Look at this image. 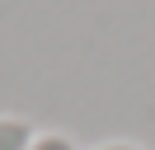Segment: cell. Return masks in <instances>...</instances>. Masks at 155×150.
<instances>
[{
    "mask_svg": "<svg viewBox=\"0 0 155 150\" xmlns=\"http://www.w3.org/2000/svg\"><path fill=\"white\" fill-rule=\"evenodd\" d=\"M33 122H24V117H0V150H28L33 145Z\"/></svg>",
    "mask_w": 155,
    "mask_h": 150,
    "instance_id": "1",
    "label": "cell"
},
{
    "mask_svg": "<svg viewBox=\"0 0 155 150\" xmlns=\"http://www.w3.org/2000/svg\"><path fill=\"white\" fill-rule=\"evenodd\" d=\"M28 150H75V141H71L66 131H38Z\"/></svg>",
    "mask_w": 155,
    "mask_h": 150,
    "instance_id": "2",
    "label": "cell"
},
{
    "mask_svg": "<svg viewBox=\"0 0 155 150\" xmlns=\"http://www.w3.org/2000/svg\"><path fill=\"white\" fill-rule=\"evenodd\" d=\"M94 150H141V145H132V141H104V145H94Z\"/></svg>",
    "mask_w": 155,
    "mask_h": 150,
    "instance_id": "3",
    "label": "cell"
}]
</instances>
